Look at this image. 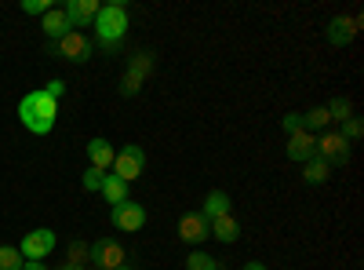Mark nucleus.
<instances>
[{"mask_svg": "<svg viewBox=\"0 0 364 270\" xmlns=\"http://www.w3.org/2000/svg\"><path fill=\"white\" fill-rule=\"evenodd\" d=\"M18 121L33 132V135H48L58 121V103L44 92V88H37V92H29L22 95L18 103Z\"/></svg>", "mask_w": 364, "mask_h": 270, "instance_id": "1", "label": "nucleus"}, {"mask_svg": "<svg viewBox=\"0 0 364 270\" xmlns=\"http://www.w3.org/2000/svg\"><path fill=\"white\" fill-rule=\"evenodd\" d=\"M128 8L120 4H102L99 8V15H95V33H99V41H102V48L106 51H117L120 48V41H124V33H128Z\"/></svg>", "mask_w": 364, "mask_h": 270, "instance_id": "2", "label": "nucleus"}, {"mask_svg": "<svg viewBox=\"0 0 364 270\" xmlns=\"http://www.w3.org/2000/svg\"><path fill=\"white\" fill-rule=\"evenodd\" d=\"M55 245H58V234L55 230H48V227H37V230H29L26 237H22V259L26 263H44L51 252H55Z\"/></svg>", "mask_w": 364, "mask_h": 270, "instance_id": "3", "label": "nucleus"}, {"mask_svg": "<svg viewBox=\"0 0 364 270\" xmlns=\"http://www.w3.org/2000/svg\"><path fill=\"white\" fill-rule=\"evenodd\" d=\"M48 48H55L58 58H66V63H77V66L91 58V41H87L84 33H77V29H70L63 41H55V44H48Z\"/></svg>", "mask_w": 364, "mask_h": 270, "instance_id": "4", "label": "nucleus"}, {"mask_svg": "<svg viewBox=\"0 0 364 270\" xmlns=\"http://www.w3.org/2000/svg\"><path fill=\"white\" fill-rule=\"evenodd\" d=\"M109 219H113V227L117 230H128V234H139L142 227H146V208L139 204V201H120V204H113V212H109Z\"/></svg>", "mask_w": 364, "mask_h": 270, "instance_id": "5", "label": "nucleus"}, {"mask_svg": "<svg viewBox=\"0 0 364 270\" xmlns=\"http://www.w3.org/2000/svg\"><path fill=\"white\" fill-rule=\"evenodd\" d=\"M142 168H146V154H142V146H124L120 154L113 157V175L117 179H124V183H132V179H139L142 175Z\"/></svg>", "mask_w": 364, "mask_h": 270, "instance_id": "6", "label": "nucleus"}, {"mask_svg": "<svg viewBox=\"0 0 364 270\" xmlns=\"http://www.w3.org/2000/svg\"><path fill=\"white\" fill-rule=\"evenodd\" d=\"M128 252L120 249L117 242H109V237H99V242H91V266H99V270H117V266H124Z\"/></svg>", "mask_w": 364, "mask_h": 270, "instance_id": "7", "label": "nucleus"}, {"mask_svg": "<svg viewBox=\"0 0 364 270\" xmlns=\"http://www.w3.org/2000/svg\"><path fill=\"white\" fill-rule=\"evenodd\" d=\"M317 157H324L328 165H346L350 161V142L339 132H321L317 139Z\"/></svg>", "mask_w": 364, "mask_h": 270, "instance_id": "8", "label": "nucleus"}, {"mask_svg": "<svg viewBox=\"0 0 364 270\" xmlns=\"http://www.w3.org/2000/svg\"><path fill=\"white\" fill-rule=\"evenodd\" d=\"M99 0H70V4L63 8L66 11V19H70V29H77V33H80V29L87 26V22H95V15H99Z\"/></svg>", "mask_w": 364, "mask_h": 270, "instance_id": "9", "label": "nucleus"}, {"mask_svg": "<svg viewBox=\"0 0 364 270\" xmlns=\"http://www.w3.org/2000/svg\"><path fill=\"white\" fill-rule=\"evenodd\" d=\"M178 237L186 245H200L204 237H208V219L200 212H186V216L178 219Z\"/></svg>", "mask_w": 364, "mask_h": 270, "instance_id": "10", "label": "nucleus"}, {"mask_svg": "<svg viewBox=\"0 0 364 270\" xmlns=\"http://www.w3.org/2000/svg\"><path fill=\"white\" fill-rule=\"evenodd\" d=\"M284 154H288L291 161H310V157L317 154V139H314L310 132H295V135H288Z\"/></svg>", "mask_w": 364, "mask_h": 270, "instance_id": "11", "label": "nucleus"}, {"mask_svg": "<svg viewBox=\"0 0 364 270\" xmlns=\"http://www.w3.org/2000/svg\"><path fill=\"white\" fill-rule=\"evenodd\" d=\"M208 237H215V242H223V245H233L237 237H240V227H237V219L226 212V216L208 219Z\"/></svg>", "mask_w": 364, "mask_h": 270, "instance_id": "12", "label": "nucleus"}, {"mask_svg": "<svg viewBox=\"0 0 364 270\" xmlns=\"http://www.w3.org/2000/svg\"><path fill=\"white\" fill-rule=\"evenodd\" d=\"M113 157H117V150L106 142V139H91L87 142V161H91V168H99V172H109L113 168Z\"/></svg>", "mask_w": 364, "mask_h": 270, "instance_id": "13", "label": "nucleus"}, {"mask_svg": "<svg viewBox=\"0 0 364 270\" xmlns=\"http://www.w3.org/2000/svg\"><path fill=\"white\" fill-rule=\"evenodd\" d=\"M353 37H357V19H346V15H339V19H331V22H328V41L336 44V48L350 44Z\"/></svg>", "mask_w": 364, "mask_h": 270, "instance_id": "14", "label": "nucleus"}, {"mask_svg": "<svg viewBox=\"0 0 364 270\" xmlns=\"http://www.w3.org/2000/svg\"><path fill=\"white\" fill-rule=\"evenodd\" d=\"M41 29L48 33V41H51V44H55V41H63V37L70 33V19H66V11H63V8H51V11L44 15Z\"/></svg>", "mask_w": 364, "mask_h": 270, "instance_id": "15", "label": "nucleus"}, {"mask_svg": "<svg viewBox=\"0 0 364 270\" xmlns=\"http://www.w3.org/2000/svg\"><path fill=\"white\" fill-rule=\"evenodd\" d=\"M99 194L106 197V204H120V201H128V183H124V179H117L113 172H106Z\"/></svg>", "mask_w": 364, "mask_h": 270, "instance_id": "16", "label": "nucleus"}, {"mask_svg": "<svg viewBox=\"0 0 364 270\" xmlns=\"http://www.w3.org/2000/svg\"><path fill=\"white\" fill-rule=\"evenodd\" d=\"M328 172H331V165L324 161V157H310V161H302V179H306V183L310 187H321L324 183V179H328Z\"/></svg>", "mask_w": 364, "mask_h": 270, "instance_id": "17", "label": "nucleus"}, {"mask_svg": "<svg viewBox=\"0 0 364 270\" xmlns=\"http://www.w3.org/2000/svg\"><path fill=\"white\" fill-rule=\"evenodd\" d=\"M226 212H230V194H223V190H211V194L204 197L200 216H204V219H215V216H226Z\"/></svg>", "mask_w": 364, "mask_h": 270, "instance_id": "18", "label": "nucleus"}, {"mask_svg": "<svg viewBox=\"0 0 364 270\" xmlns=\"http://www.w3.org/2000/svg\"><path fill=\"white\" fill-rule=\"evenodd\" d=\"M146 73H149V55H142V63H132V70L124 77V95H135L139 92V84H142Z\"/></svg>", "mask_w": 364, "mask_h": 270, "instance_id": "19", "label": "nucleus"}, {"mask_svg": "<svg viewBox=\"0 0 364 270\" xmlns=\"http://www.w3.org/2000/svg\"><path fill=\"white\" fill-rule=\"evenodd\" d=\"M328 125H331V117H328L324 106H314L310 113H302V128H306L310 135H314V132H324Z\"/></svg>", "mask_w": 364, "mask_h": 270, "instance_id": "20", "label": "nucleus"}, {"mask_svg": "<svg viewBox=\"0 0 364 270\" xmlns=\"http://www.w3.org/2000/svg\"><path fill=\"white\" fill-rule=\"evenodd\" d=\"M186 270H223V266H219L215 256H208V252H197V249H193V252L186 256Z\"/></svg>", "mask_w": 364, "mask_h": 270, "instance_id": "21", "label": "nucleus"}, {"mask_svg": "<svg viewBox=\"0 0 364 270\" xmlns=\"http://www.w3.org/2000/svg\"><path fill=\"white\" fill-rule=\"evenodd\" d=\"M22 252L15 245H0V270H22Z\"/></svg>", "mask_w": 364, "mask_h": 270, "instance_id": "22", "label": "nucleus"}, {"mask_svg": "<svg viewBox=\"0 0 364 270\" xmlns=\"http://www.w3.org/2000/svg\"><path fill=\"white\" fill-rule=\"evenodd\" d=\"M70 259L66 263H73V266H84V263H91V245H84V242H70Z\"/></svg>", "mask_w": 364, "mask_h": 270, "instance_id": "23", "label": "nucleus"}, {"mask_svg": "<svg viewBox=\"0 0 364 270\" xmlns=\"http://www.w3.org/2000/svg\"><path fill=\"white\" fill-rule=\"evenodd\" d=\"M324 110H328V117H331V121H343V125L350 121V99H331Z\"/></svg>", "mask_w": 364, "mask_h": 270, "instance_id": "24", "label": "nucleus"}, {"mask_svg": "<svg viewBox=\"0 0 364 270\" xmlns=\"http://www.w3.org/2000/svg\"><path fill=\"white\" fill-rule=\"evenodd\" d=\"M102 175H106V172H99V168H87V172L80 175V183H84V190H91V194H95V190L102 187Z\"/></svg>", "mask_w": 364, "mask_h": 270, "instance_id": "25", "label": "nucleus"}, {"mask_svg": "<svg viewBox=\"0 0 364 270\" xmlns=\"http://www.w3.org/2000/svg\"><path fill=\"white\" fill-rule=\"evenodd\" d=\"M22 11L26 15H48L51 11V0H22Z\"/></svg>", "mask_w": 364, "mask_h": 270, "instance_id": "26", "label": "nucleus"}, {"mask_svg": "<svg viewBox=\"0 0 364 270\" xmlns=\"http://www.w3.org/2000/svg\"><path fill=\"white\" fill-rule=\"evenodd\" d=\"M281 128H284L288 135H295V132H306V128H302V113H284V117H281Z\"/></svg>", "mask_w": 364, "mask_h": 270, "instance_id": "27", "label": "nucleus"}, {"mask_svg": "<svg viewBox=\"0 0 364 270\" xmlns=\"http://www.w3.org/2000/svg\"><path fill=\"white\" fill-rule=\"evenodd\" d=\"M360 132H364V125L357 121V117H350V121H346V128H343L339 135H343L346 142H353V139H360Z\"/></svg>", "mask_w": 364, "mask_h": 270, "instance_id": "28", "label": "nucleus"}, {"mask_svg": "<svg viewBox=\"0 0 364 270\" xmlns=\"http://www.w3.org/2000/svg\"><path fill=\"white\" fill-rule=\"evenodd\" d=\"M44 92H48V95H51V99L58 103V99H63V92H66V84H63V81H51V84L44 88Z\"/></svg>", "mask_w": 364, "mask_h": 270, "instance_id": "29", "label": "nucleus"}, {"mask_svg": "<svg viewBox=\"0 0 364 270\" xmlns=\"http://www.w3.org/2000/svg\"><path fill=\"white\" fill-rule=\"evenodd\" d=\"M22 270H48L44 263H22Z\"/></svg>", "mask_w": 364, "mask_h": 270, "instance_id": "30", "label": "nucleus"}, {"mask_svg": "<svg viewBox=\"0 0 364 270\" xmlns=\"http://www.w3.org/2000/svg\"><path fill=\"white\" fill-rule=\"evenodd\" d=\"M245 270H266V263H255L252 259V263H245Z\"/></svg>", "mask_w": 364, "mask_h": 270, "instance_id": "31", "label": "nucleus"}, {"mask_svg": "<svg viewBox=\"0 0 364 270\" xmlns=\"http://www.w3.org/2000/svg\"><path fill=\"white\" fill-rule=\"evenodd\" d=\"M58 270H84V266H73V263H63V266H58Z\"/></svg>", "mask_w": 364, "mask_h": 270, "instance_id": "32", "label": "nucleus"}, {"mask_svg": "<svg viewBox=\"0 0 364 270\" xmlns=\"http://www.w3.org/2000/svg\"><path fill=\"white\" fill-rule=\"evenodd\" d=\"M117 270H135V266H128V263H124V266H117Z\"/></svg>", "mask_w": 364, "mask_h": 270, "instance_id": "33", "label": "nucleus"}, {"mask_svg": "<svg viewBox=\"0 0 364 270\" xmlns=\"http://www.w3.org/2000/svg\"><path fill=\"white\" fill-rule=\"evenodd\" d=\"M84 270H99V266H84Z\"/></svg>", "mask_w": 364, "mask_h": 270, "instance_id": "34", "label": "nucleus"}]
</instances>
